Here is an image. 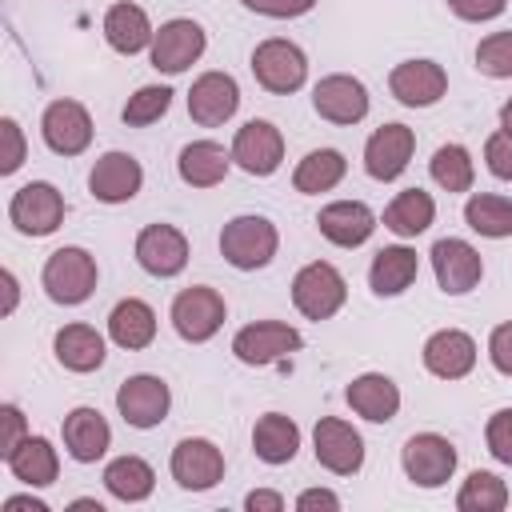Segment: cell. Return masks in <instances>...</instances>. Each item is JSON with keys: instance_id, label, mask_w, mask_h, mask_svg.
Returning a JSON list of instances; mask_svg holds the SVG:
<instances>
[{"instance_id": "6da1fadb", "label": "cell", "mask_w": 512, "mask_h": 512, "mask_svg": "<svg viewBox=\"0 0 512 512\" xmlns=\"http://www.w3.org/2000/svg\"><path fill=\"white\" fill-rule=\"evenodd\" d=\"M280 248V232L268 216H232L220 232V256L240 268V272H256V268H268L272 256Z\"/></svg>"}, {"instance_id": "7a4b0ae2", "label": "cell", "mask_w": 512, "mask_h": 512, "mask_svg": "<svg viewBox=\"0 0 512 512\" xmlns=\"http://www.w3.org/2000/svg\"><path fill=\"white\" fill-rule=\"evenodd\" d=\"M96 276H100L96 272V256L84 252V248H76V244H64V248H56L44 260L40 284H44V292H48L52 304L72 308V304H84L96 292Z\"/></svg>"}, {"instance_id": "3957f363", "label": "cell", "mask_w": 512, "mask_h": 512, "mask_svg": "<svg viewBox=\"0 0 512 512\" xmlns=\"http://www.w3.org/2000/svg\"><path fill=\"white\" fill-rule=\"evenodd\" d=\"M252 76L264 92L288 96L296 88H304L308 80V56L300 44H292L288 36H268L252 48Z\"/></svg>"}, {"instance_id": "277c9868", "label": "cell", "mask_w": 512, "mask_h": 512, "mask_svg": "<svg viewBox=\"0 0 512 512\" xmlns=\"http://www.w3.org/2000/svg\"><path fill=\"white\" fill-rule=\"evenodd\" d=\"M344 300H348V284H344L340 268L328 260H312L292 276V304L300 316H308L316 324L332 320L344 308Z\"/></svg>"}, {"instance_id": "5b68a950", "label": "cell", "mask_w": 512, "mask_h": 512, "mask_svg": "<svg viewBox=\"0 0 512 512\" xmlns=\"http://www.w3.org/2000/svg\"><path fill=\"white\" fill-rule=\"evenodd\" d=\"M64 212H68V204L56 192V184H48V180H28L8 200V220L20 236H52L64 224Z\"/></svg>"}, {"instance_id": "8992f818", "label": "cell", "mask_w": 512, "mask_h": 512, "mask_svg": "<svg viewBox=\"0 0 512 512\" xmlns=\"http://www.w3.org/2000/svg\"><path fill=\"white\" fill-rule=\"evenodd\" d=\"M456 444L440 432H416L404 440L400 448V464H404V476L416 484V488H440L452 480L456 472Z\"/></svg>"}, {"instance_id": "52a82bcc", "label": "cell", "mask_w": 512, "mask_h": 512, "mask_svg": "<svg viewBox=\"0 0 512 512\" xmlns=\"http://www.w3.org/2000/svg\"><path fill=\"white\" fill-rule=\"evenodd\" d=\"M204 48H208L204 28H200L196 20H188V16H176V20H164V24L156 28L152 48H148V60H152L156 72L180 76V72H188V68L204 56Z\"/></svg>"}, {"instance_id": "ba28073f", "label": "cell", "mask_w": 512, "mask_h": 512, "mask_svg": "<svg viewBox=\"0 0 512 512\" xmlns=\"http://www.w3.org/2000/svg\"><path fill=\"white\" fill-rule=\"evenodd\" d=\"M224 316H228V304H224V296H220L216 288H208V284H192V288L176 292V300H172V328H176V336L188 340V344L212 340V336L220 332Z\"/></svg>"}, {"instance_id": "9c48e42d", "label": "cell", "mask_w": 512, "mask_h": 512, "mask_svg": "<svg viewBox=\"0 0 512 512\" xmlns=\"http://www.w3.org/2000/svg\"><path fill=\"white\" fill-rule=\"evenodd\" d=\"M304 336L284 324V320H256V324H244L236 336H232V356L240 364H252V368H264V364H276L292 352H300Z\"/></svg>"}, {"instance_id": "30bf717a", "label": "cell", "mask_w": 512, "mask_h": 512, "mask_svg": "<svg viewBox=\"0 0 512 512\" xmlns=\"http://www.w3.org/2000/svg\"><path fill=\"white\" fill-rule=\"evenodd\" d=\"M312 452H316V464L328 468L332 476H352L364 464V440L340 416H320L316 420V428H312Z\"/></svg>"}, {"instance_id": "8fae6325", "label": "cell", "mask_w": 512, "mask_h": 512, "mask_svg": "<svg viewBox=\"0 0 512 512\" xmlns=\"http://www.w3.org/2000/svg\"><path fill=\"white\" fill-rule=\"evenodd\" d=\"M232 164L248 176H272L284 164V136L272 120H248L232 136Z\"/></svg>"}, {"instance_id": "7c38bea8", "label": "cell", "mask_w": 512, "mask_h": 512, "mask_svg": "<svg viewBox=\"0 0 512 512\" xmlns=\"http://www.w3.org/2000/svg\"><path fill=\"white\" fill-rule=\"evenodd\" d=\"M168 468H172V480H176L180 488H188V492H208V488H216V484L224 480V452H220L212 440H204V436H184V440L172 448Z\"/></svg>"}, {"instance_id": "4fadbf2b", "label": "cell", "mask_w": 512, "mask_h": 512, "mask_svg": "<svg viewBox=\"0 0 512 512\" xmlns=\"http://www.w3.org/2000/svg\"><path fill=\"white\" fill-rule=\"evenodd\" d=\"M40 136L56 156H80L92 144V116L80 100H52L40 116Z\"/></svg>"}, {"instance_id": "5bb4252c", "label": "cell", "mask_w": 512, "mask_h": 512, "mask_svg": "<svg viewBox=\"0 0 512 512\" xmlns=\"http://www.w3.org/2000/svg\"><path fill=\"white\" fill-rule=\"evenodd\" d=\"M428 256H432L436 284H440V292H448V296H464V292H472V288L480 284V276H484V260H480V252H476L468 240H460V236H444V240H436Z\"/></svg>"}, {"instance_id": "9a60e30c", "label": "cell", "mask_w": 512, "mask_h": 512, "mask_svg": "<svg viewBox=\"0 0 512 512\" xmlns=\"http://www.w3.org/2000/svg\"><path fill=\"white\" fill-rule=\"evenodd\" d=\"M412 152H416V132L408 124H380L364 144V172L388 184L404 176V168L412 164Z\"/></svg>"}, {"instance_id": "2e32d148", "label": "cell", "mask_w": 512, "mask_h": 512, "mask_svg": "<svg viewBox=\"0 0 512 512\" xmlns=\"http://www.w3.org/2000/svg\"><path fill=\"white\" fill-rule=\"evenodd\" d=\"M172 408V392L160 376H128L120 388H116V412L124 416V424L132 428H156Z\"/></svg>"}, {"instance_id": "e0dca14e", "label": "cell", "mask_w": 512, "mask_h": 512, "mask_svg": "<svg viewBox=\"0 0 512 512\" xmlns=\"http://www.w3.org/2000/svg\"><path fill=\"white\" fill-rule=\"evenodd\" d=\"M312 108L328 124H360L368 116V88L348 72H332L312 88Z\"/></svg>"}, {"instance_id": "ac0fdd59", "label": "cell", "mask_w": 512, "mask_h": 512, "mask_svg": "<svg viewBox=\"0 0 512 512\" xmlns=\"http://www.w3.org/2000/svg\"><path fill=\"white\" fill-rule=\"evenodd\" d=\"M136 264L148 276H180L188 264V236L176 224H148L136 236Z\"/></svg>"}, {"instance_id": "d6986e66", "label": "cell", "mask_w": 512, "mask_h": 512, "mask_svg": "<svg viewBox=\"0 0 512 512\" xmlns=\"http://www.w3.org/2000/svg\"><path fill=\"white\" fill-rule=\"evenodd\" d=\"M388 92L404 108H432L448 92V72L436 60H404L388 72Z\"/></svg>"}, {"instance_id": "ffe728a7", "label": "cell", "mask_w": 512, "mask_h": 512, "mask_svg": "<svg viewBox=\"0 0 512 512\" xmlns=\"http://www.w3.org/2000/svg\"><path fill=\"white\" fill-rule=\"evenodd\" d=\"M240 108V84L228 72H204L192 80L188 88V116L204 128H216L224 120H232Z\"/></svg>"}, {"instance_id": "44dd1931", "label": "cell", "mask_w": 512, "mask_h": 512, "mask_svg": "<svg viewBox=\"0 0 512 512\" xmlns=\"http://www.w3.org/2000/svg\"><path fill=\"white\" fill-rule=\"evenodd\" d=\"M140 184H144V168L132 152H104L88 172V192L100 204H124L140 192Z\"/></svg>"}, {"instance_id": "7402d4cb", "label": "cell", "mask_w": 512, "mask_h": 512, "mask_svg": "<svg viewBox=\"0 0 512 512\" xmlns=\"http://www.w3.org/2000/svg\"><path fill=\"white\" fill-rule=\"evenodd\" d=\"M316 228L336 248H360L376 232V212L364 200H332L320 208Z\"/></svg>"}, {"instance_id": "603a6c76", "label": "cell", "mask_w": 512, "mask_h": 512, "mask_svg": "<svg viewBox=\"0 0 512 512\" xmlns=\"http://www.w3.org/2000/svg\"><path fill=\"white\" fill-rule=\"evenodd\" d=\"M424 368L440 380H460L476 368V340L460 328H440L424 340V352H420Z\"/></svg>"}, {"instance_id": "cb8c5ba5", "label": "cell", "mask_w": 512, "mask_h": 512, "mask_svg": "<svg viewBox=\"0 0 512 512\" xmlns=\"http://www.w3.org/2000/svg\"><path fill=\"white\" fill-rule=\"evenodd\" d=\"M60 432H64V448H68V456H72L76 464H96V460L108 452V444H112L108 420L100 416V408H88V404L72 408V412L64 416Z\"/></svg>"}, {"instance_id": "d4e9b609", "label": "cell", "mask_w": 512, "mask_h": 512, "mask_svg": "<svg viewBox=\"0 0 512 512\" xmlns=\"http://www.w3.org/2000/svg\"><path fill=\"white\" fill-rule=\"evenodd\" d=\"M344 400L356 416L372 420V424H388L396 412H400V388L392 376L384 372H360L348 388H344Z\"/></svg>"}, {"instance_id": "484cf974", "label": "cell", "mask_w": 512, "mask_h": 512, "mask_svg": "<svg viewBox=\"0 0 512 512\" xmlns=\"http://www.w3.org/2000/svg\"><path fill=\"white\" fill-rule=\"evenodd\" d=\"M152 36H156V28H152V20H148V12L140 4L120 0V4H112L104 12V40H108L112 52L136 56V52L152 48Z\"/></svg>"}, {"instance_id": "4316f807", "label": "cell", "mask_w": 512, "mask_h": 512, "mask_svg": "<svg viewBox=\"0 0 512 512\" xmlns=\"http://www.w3.org/2000/svg\"><path fill=\"white\" fill-rule=\"evenodd\" d=\"M232 168V148L216 144V140H192L180 148L176 172L188 188H216Z\"/></svg>"}, {"instance_id": "83f0119b", "label": "cell", "mask_w": 512, "mask_h": 512, "mask_svg": "<svg viewBox=\"0 0 512 512\" xmlns=\"http://www.w3.org/2000/svg\"><path fill=\"white\" fill-rule=\"evenodd\" d=\"M416 272H420L416 248H408V244H388V248H380V252L372 256V264H368V284H372L376 296H400V292L412 288Z\"/></svg>"}, {"instance_id": "f1b7e54d", "label": "cell", "mask_w": 512, "mask_h": 512, "mask_svg": "<svg viewBox=\"0 0 512 512\" xmlns=\"http://www.w3.org/2000/svg\"><path fill=\"white\" fill-rule=\"evenodd\" d=\"M4 464H8V472H12L20 484H28V488H48V484L60 476V456H56L52 440H44V436H24V440L4 456Z\"/></svg>"}, {"instance_id": "f546056e", "label": "cell", "mask_w": 512, "mask_h": 512, "mask_svg": "<svg viewBox=\"0 0 512 512\" xmlns=\"http://www.w3.org/2000/svg\"><path fill=\"white\" fill-rule=\"evenodd\" d=\"M108 336H112V344H120V348H128V352L148 348V344L156 340V312H152V304H144V300H136V296L120 300V304L108 312Z\"/></svg>"}, {"instance_id": "4dcf8cb0", "label": "cell", "mask_w": 512, "mask_h": 512, "mask_svg": "<svg viewBox=\"0 0 512 512\" xmlns=\"http://www.w3.org/2000/svg\"><path fill=\"white\" fill-rule=\"evenodd\" d=\"M52 352L68 372H96L104 364V336L92 324H64L52 340Z\"/></svg>"}, {"instance_id": "1f68e13d", "label": "cell", "mask_w": 512, "mask_h": 512, "mask_svg": "<svg viewBox=\"0 0 512 512\" xmlns=\"http://www.w3.org/2000/svg\"><path fill=\"white\" fill-rule=\"evenodd\" d=\"M300 448V428L292 416L284 412H264L252 428V452L264 460V464H288Z\"/></svg>"}, {"instance_id": "d6a6232c", "label": "cell", "mask_w": 512, "mask_h": 512, "mask_svg": "<svg viewBox=\"0 0 512 512\" xmlns=\"http://www.w3.org/2000/svg\"><path fill=\"white\" fill-rule=\"evenodd\" d=\"M436 220V200L424 192V188H404L392 196V204L384 208V228L396 232V236H420L428 232Z\"/></svg>"}, {"instance_id": "836d02e7", "label": "cell", "mask_w": 512, "mask_h": 512, "mask_svg": "<svg viewBox=\"0 0 512 512\" xmlns=\"http://www.w3.org/2000/svg\"><path fill=\"white\" fill-rule=\"evenodd\" d=\"M104 488H108V496H116V500H124V504H140V500H148L152 496V488H156V472H152V464L144 460V456H116L108 468H104Z\"/></svg>"}, {"instance_id": "e575fe53", "label": "cell", "mask_w": 512, "mask_h": 512, "mask_svg": "<svg viewBox=\"0 0 512 512\" xmlns=\"http://www.w3.org/2000/svg\"><path fill=\"white\" fill-rule=\"evenodd\" d=\"M344 172H348L344 152H336V148H312V152L296 164L292 188L304 192V196H320V192H332V188L344 180Z\"/></svg>"}, {"instance_id": "d590c367", "label": "cell", "mask_w": 512, "mask_h": 512, "mask_svg": "<svg viewBox=\"0 0 512 512\" xmlns=\"http://www.w3.org/2000/svg\"><path fill=\"white\" fill-rule=\"evenodd\" d=\"M464 224L488 240L512 236V200L496 192H472L464 204Z\"/></svg>"}, {"instance_id": "8d00e7d4", "label": "cell", "mask_w": 512, "mask_h": 512, "mask_svg": "<svg viewBox=\"0 0 512 512\" xmlns=\"http://www.w3.org/2000/svg\"><path fill=\"white\" fill-rule=\"evenodd\" d=\"M428 172L444 192H468L476 180V164L464 144H440L428 160Z\"/></svg>"}, {"instance_id": "74e56055", "label": "cell", "mask_w": 512, "mask_h": 512, "mask_svg": "<svg viewBox=\"0 0 512 512\" xmlns=\"http://www.w3.org/2000/svg\"><path fill=\"white\" fill-rule=\"evenodd\" d=\"M508 504V484L496 472H472L460 492H456V508L460 512H500Z\"/></svg>"}, {"instance_id": "f35d334b", "label": "cell", "mask_w": 512, "mask_h": 512, "mask_svg": "<svg viewBox=\"0 0 512 512\" xmlns=\"http://www.w3.org/2000/svg\"><path fill=\"white\" fill-rule=\"evenodd\" d=\"M168 104H172V88L168 84H144V88H136L128 96L120 116H124L128 128H148V124H156L168 112Z\"/></svg>"}, {"instance_id": "ab89813d", "label": "cell", "mask_w": 512, "mask_h": 512, "mask_svg": "<svg viewBox=\"0 0 512 512\" xmlns=\"http://www.w3.org/2000/svg\"><path fill=\"white\" fill-rule=\"evenodd\" d=\"M476 68L492 80H508L512 76V28L508 32H492L476 44Z\"/></svg>"}, {"instance_id": "60d3db41", "label": "cell", "mask_w": 512, "mask_h": 512, "mask_svg": "<svg viewBox=\"0 0 512 512\" xmlns=\"http://www.w3.org/2000/svg\"><path fill=\"white\" fill-rule=\"evenodd\" d=\"M484 444L500 464H512V408L492 412L488 428H484Z\"/></svg>"}, {"instance_id": "b9f144b4", "label": "cell", "mask_w": 512, "mask_h": 512, "mask_svg": "<svg viewBox=\"0 0 512 512\" xmlns=\"http://www.w3.org/2000/svg\"><path fill=\"white\" fill-rule=\"evenodd\" d=\"M484 164L496 180H512V136L504 128L484 140Z\"/></svg>"}, {"instance_id": "7bdbcfd3", "label": "cell", "mask_w": 512, "mask_h": 512, "mask_svg": "<svg viewBox=\"0 0 512 512\" xmlns=\"http://www.w3.org/2000/svg\"><path fill=\"white\" fill-rule=\"evenodd\" d=\"M0 136H4V156H0V176H12L24 164V132L12 116L0 120Z\"/></svg>"}, {"instance_id": "ee69618b", "label": "cell", "mask_w": 512, "mask_h": 512, "mask_svg": "<svg viewBox=\"0 0 512 512\" xmlns=\"http://www.w3.org/2000/svg\"><path fill=\"white\" fill-rule=\"evenodd\" d=\"M248 12H260V16H272V20H292V16H304L316 8V0H240Z\"/></svg>"}, {"instance_id": "f6af8a7d", "label": "cell", "mask_w": 512, "mask_h": 512, "mask_svg": "<svg viewBox=\"0 0 512 512\" xmlns=\"http://www.w3.org/2000/svg\"><path fill=\"white\" fill-rule=\"evenodd\" d=\"M488 360H492L496 372L512 376V320H504V324L492 328V336H488Z\"/></svg>"}, {"instance_id": "bcb514c9", "label": "cell", "mask_w": 512, "mask_h": 512, "mask_svg": "<svg viewBox=\"0 0 512 512\" xmlns=\"http://www.w3.org/2000/svg\"><path fill=\"white\" fill-rule=\"evenodd\" d=\"M448 8H452V16L480 24V20H496L508 8V0H448Z\"/></svg>"}, {"instance_id": "7dc6e473", "label": "cell", "mask_w": 512, "mask_h": 512, "mask_svg": "<svg viewBox=\"0 0 512 512\" xmlns=\"http://www.w3.org/2000/svg\"><path fill=\"white\" fill-rule=\"evenodd\" d=\"M0 420H4V444H0V456H8L28 432H24V412L16 408V404H4L0 408Z\"/></svg>"}, {"instance_id": "c3c4849f", "label": "cell", "mask_w": 512, "mask_h": 512, "mask_svg": "<svg viewBox=\"0 0 512 512\" xmlns=\"http://www.w3.org/2000/svg\"><path fill=\"white\" fill-rule=\"evenodd\" d=\"M296 508H300V512H312V508H340V496L328 492V488H308V492L296 496Z\"/></svg>"}, {"instance_id": "681fc988", "label": "cell", "mask_w": 512, "mask_h": 512, "mask_svg": "<svg viewBox=\"0 0 512 512\" xmlns=\"http://www.w3.org/2000/svg\"><path fill=\"white\" fill-rule=\"evenodd\" d=\"M244 508L248 512H284V496L280 492H268V488H256L244 496Z\"/></svg>"}, {"instance_id": "f907efd6", "label": "cell", "mask_w": 512, "mask_h": 512, "mask_svg": "<svg viewBox=\"0 0 512 512\" xmlns=\"http://www.w3.org/2000/svg\"><path fill=\"white\" fill-rule=\"evenodd\" d=\"M0 280H4V312L12 316V312H16V300H20V284H16V276H12L8 268L0 272Z\"/></svg>"}, {"instance_id": "816d5d0a", "label": "cell", "mask_w": 512, "mask_h": 512, "mask_svg": "<svg viewBox=\"0 0 512 512\" xmlns=\"http://www.w3.org/2000/svg\"><path fill=\"white\" fill-rule=\"evenodd\" d=\"M4 508L8 512H48V504L44 500H32V496H8Z\"/></svg>"}, {"instance_id": "f5cc1de1", "label": "cell", "mask_w": 512, "mask_h": 512, "mask_svg": "<svg viewBox=\"0 0 512 512\" xmlns=\"http://www.w3.org/2000/svg\"><path fill=\"white\" fill-rule=\"evenodd\" d=\"M500 128L512 136V100H504V108H500Z\"/></svg>"}, {"instance_id": "db71d44e", "label": "cell", "mask_w": 512, "mask_h": 512, "mask_svg": "<svg viewBox=\"0 0 512 512\" xmlns=\"http://www.w3.org/2000/svg\"><path fill=\"white\" fill-rule=\"evenodd\" d=\"M72 508H92V512H104V504H100V500H88V496L72 500Z\"/></svg>"}]
</instances>
